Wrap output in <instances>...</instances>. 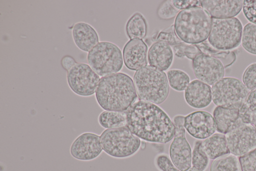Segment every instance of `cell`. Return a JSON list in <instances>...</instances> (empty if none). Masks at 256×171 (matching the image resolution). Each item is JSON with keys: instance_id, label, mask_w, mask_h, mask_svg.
Here are the masks:
<instances>
[{"instance_id": "cell-29", "label": "cell", "mask_w": 256, "mask_h": 171, "mask_svg": "<svg viewBox=\"0 0 256 171\" xmlns=\"http://www.w3.org/2000/svg\"><path fill=\"white\" fill-rule=\"evenodd\" d=\"M210 159L202 147V140H196L194 143L192 153V166L201 171H204L208 167Z\"/></svg>"}, {"instance_id": "cell-12", "label": "cell", "mask_w": 256, "mask_h": 171, "mask_svg": "<svg viewBox=\"0 0 256 171\" xmlns=\"http://www.w3.org/2000/svg\"><path fill=\"white\" fill-rule=\"evenodd\" d=\"M192 69L196 77L208 85H212L224 78V67L218 59L202 53L192 60Z\"/></svg>"}, {"instance_id": "cell-18", "label": "cell", "mask_w": 256, "mask_h": 171, "mask_svg": "<svg viewBox=\"0 0 256 171\" xmlns=\"http://www.w3.org/2000/svg\"><path fill=\"white\" fill-rule=\"evenodd\" d=\"M72 36L77 47L86 52H88L99 42V37L96 30L86 22L76 23L72 30Z\"/></svg>"}, {"instance_id": "cell-19", "label": "cell", "mask_w": 256, "mask_h": 171, "mask_svg": "<svg viewBox=\"0 0 256 171\" xmlns=\"http://www.w3.org/2000/svg\"><path fill=\"white\" fill-rule=\"evenodd\" d=\"M173 60V52L168 44L157 41L150 47L148 53V60L150 66L161 71L168 70Z\"/></svg>"}, {"instance_id": "cell-23", "label": "cell", "mask_w": 256, "mask_h": 171, "mask_svg": "<svg viewBox=\"0 0 256 171\" xmlns=\"http://www.w3.org/2000/svg\"><path fill=\"white\" fill-rule=\"evenodd\" d=\"M98 122L104 128L112 129L126 126V114L124 112L104 111L98 116Z\"/></svg>"}, {"instance_id": "cell-30", "label": "cell", "mask_w": 256, "mask_h": 171, "mask_svg": "<svg viewBox=\"0 0 256 171\" xmlns=\"http://www.w3.org/2000/svg\"><path fill=\"white\" fill-rule=\"evenodd\" d=\"M172 49L177 57L180 58L186 57L192 60L198 55L201 53L196 45L186 43H182L173 46Z\"/></svg>"}, {"instance_id": "cell-34", "label": "cell", "mask_w": 256, "mask_h": 171, "mask_svg": "<svg viewBox=\"0 0 256 171\" xmlns=\"http://www.w3.org/2000/svg\"><path fill=\"white\" fill-rule=\"evenodd\" d=\"M241 171H256V148L238 157Z\"/></svg>"}, {"instance_id": "cell-11", "label": "cell", "mask_w": 256, "mask_h": 171, "mask_svg": "<svg viewBox=\"0 0 256 171\" xmlns=\"http://www.w3.org/2000/svg\"><path fill=\"white\" fill-rule=\"evenodd\" d=\"M230 153L240 157L256 148V129L254 125L240 119L226 134Z\"/></svg>"}, {"instance_id": "cell-25", "label": "cell", "mask_w": 256, "mask_h": 171, "mask_svg": "<svg viewBox=\"0 0 256 171\" xmlns=\"http://www.w3.org/2000/svg\"><path fill=\"white\" fill-rule=\"evenodd\" d=\"M196 45L201 53L211 56L218 59H220L222 61V63L224 67L231 65L236 60V54L234 52L216 49L209 43L204 42Z\"/></svg>"}, {"instance_id": "cell-22", "label": "cell", "mask_w": 256, "mask_h": 171, "mask_svg": "<svg viewBox=\"0 0 256 171\" xmlns=\"http://www.w3.org/2000/svg\"><path fill=\"white\" fill-rule=\"evenodd\" d=\"M126 31L130 40L144 39L146 35L147 25L143 16L139 13H134L128 20Z\"/></svg>"}, {"instance_id": "cell-21", "label": "cell", "mask_w": 256, "mask_h": 171, "mask_svg": "<svg viewBox=\"0 0 256 171\" xmlns=\"http://www.w3.org/2000/svg\"><path fill=\"white\" fill-rule=\"evenodd\" d=\"M202 147L210 159L214 160L230 154L225 134L214 133L202 140Z\"/></svg>"}, {"instance_id": "cell-40", "label": "cell", "mask_w": 256, "mask_h": 171, "mask_svg": "<svg viewBox=\"0 0 256 171\" xmlns=\"http://www.w3.org/2000/svg\"><path fill=\"white\" fill-rule=\"evenodd\" d=\"M254 125L256 129V122L254 124Z\"/></svg>"}, {"instance_id": "cell-3", "label": "cell", "mask_w": 256, "mask_h": 171, "mask_svg": "<svg viewBox=\"0 0 256 171\" xmlns=\"http://www.w3.org/2000/svg\"><path fill=\"white\" fill-rule=\"evenodd\" d=\"M174 26L176 34L182 41L196 45L208 37L212 18L202 7H194L179 12Z\"/></svg>"}, {"instance_id": "cell-4", "label": "cell", "mask_w": 256, "mask_h": 171, "mask_svg": "<svg viewBox=\"0 0 256 171\" xmlns=\"http://www.w3.org/2000/svg\"><path fill=\"white\" fill-rule=\"evenodd\" d=\"M134 83L139 98L156 105L168 98L170 86L166 73L150 65L136 71Z\"/></svg>"}, {"instance_id": "cell-20", "label": "cell", "mask_w": 256, "mask_h": 171, "mask_svg": "<svg viewBox=\"0 0 256 171\" xmlns=\"http://www.w3.org/2000/svg\"><path fill=\"white\" fill-rule=\"evenodd\" d=\"M239 107L216 106L213 111L216 131L226 134L240 119Z\"/></svg>"}, {"instance_id": "cell-6", "label": "cell", "mask_w": 256, "mask_h": 171, "mask_svg": "<svg viewBox=\"0 0 256 171\" xmlns=\"http://www.w3.org/2000/svg\"><path fill=\"white\" fill-rule=\"evenodd\" d=\"M88 64L100 77L118 73L123 66L120 49L108 41L98 42L87 55Z\"/></svg>"}, {"instance_id": "cell-24", "label": "cell", "mask_w": 256, "mask_h": 171, "mask_svg": "<svg viewBox=\"0 0 256 171\" xmlns=\"http://www.w3.org/2000/svg\"><path fill=\"white\" fill-rule=\"evenodd\" d=\"M239 117L244 123L254 125L256 122V88L249 92L240 108Z\"/></svg>"}, {"instance_id": "cell-15", "label": "cell", "mask_w": 256, "mask_h": 171, "mask_svg": "<svg viewBox=\"0 0 256 171\" xmlns=\"http://www.w3.org/2000/svg\"><path fill=\"white\" fill-rule=\"evenodd\" d=\"M148 46L141 39L129 40L123 49V60L126 66L130 70L137 71L146 66Z\"/></svg>"}, {"instance_id": "cell-31", "label": "cell", "mask_w": 256, "mask_h": 171, "mask_svg": "<svg viewBox=\"0 0 256 171\" xmlns=\"http://www.w3.org/2000/svg\"><path fill=\"white\" fill-rule=\"evenodd\" d=\"M179 11L174 7L172 1H165L162 3L158 7L157 15L160 19L168 20L176 16Z\"/></svg>"}, {"instance_id": "cell-1", "label": "cell", "mask_w": 256, "mask_h": 171, "mask_svg": "<svg viewBox=\"0 0 256 171\" xmlns=\"http://www.w3.org/2000/svg\"><path fill=\"white\" fill-rule=\"evenodd\" d=\"M126 114L127 127L140 139L166 143L173 139L174 123L157 105L140 100L135 102Z\"/></svg>"}, {"instance_id": "cell-26", "label": "cell", "mask_w": 256, "mask_h": 171, "mask_svg": "<svg viewBox=\"0 0 256 171\" xmlns=\"http://www.w3.org/2000/svg\"><path fill=\"white\" fill-rule=\"evenodd\" d=\"M210 171H241L238 158L230 153L218 157L214 160Z\"/></svg>"}, {"instance_id": "cell-33", "label": "cell", "mask_w": 256, "mask_h": 171, "mask_svg": "<svg viewBox=\"0 0 256 171\" xmlns=\"http://www.w3.org/2000/svg\"><path fill=\"white\" fill-rule=\"evenodd\" d=\"M174 29V26L172 25L166 30L161 31L158 34L156 40L173 46L183 43L177 36Z\"/></svg>"}, {"instance_id": "cell-14", "label": "cell", "mask_w": 256, "mask_h": 171, "mask_svg": "<svg viewBox=\"0 0 256 171\" xmlns=\"http://www.w3.org/2000/svg\"><path fill=\"white\" fill-rule=\"evenodd\" d=\"M184 126L190 135L198 140H204L216 131L213 116L202 110L194 111L185 116Z\"/></svg>"}, {"instance_id": "cell-38", "label": "cell", "mask_w": 256, "mask_h": 171, "mask_svg": "<svg viewBox=\"0 0 256 171\" xmlns=\"http://www.w3.org/2000/svg\"><path fill=\"white\" fill-rule=\"evenodd\" d=\"M76 64L74 59L68 55L64 56L61 60L62 66L68 72Z\"/></svg>"}, {"instance_id": "cell-17", "label": "cell", "mask_w": 256, "mask_h": 171, "mask_svg": "<svg viewBox=\"0 0 256 171\" xmlns=\"http://www.w3.org/2000/svg\"><path fill=\"white\" fill-rule=\"evenodd\" d=\"M184 97L190 107L196 109L204 108L212 101L211 87L199 80H193L185 89Z\"/></svg>"}, {"instance_id": "cell-16", "label": "cell", "mask_w": 256, "mask_h": 171, "mask_svg": "<svg viewBox=\"0 0 256 171\" xmlns=\"http://www.w3.org/2000/svg\"><path fill=\"white\" fill-rule=\"evenodd\" d=\"M200 6L212 18L227 19L235 17L242 11V0H202Z\"/></svg>"}, {"instance_id": "cell-10", "label": "cell", "mask_w": 256, "mask_h": 171, "mask_svg": "<svg viewBox=\"0 0 256 171\" xmlns=\"http://www.w3.org/2000/svg\"><path fill=\"white\" fill-rule=\"evenodd\" d=\"M100 76L86 63H77L67 73L68 84L76 94L88 97L94 95L100 80Z\"/></svg>"}, {"instance_id": "cell-28", "label": "cell", "mask_w": 256, "mask_h": 171, "mask_svg": "<svg viewBox=\"0 0 256 171\" xmlns=\"http://www.w3.org/2000/svg\"><path fill=\"white\" fill-rule=\"evenodd\" d=\"M241 44L248 53L256 55V24L248 23L243 28Z\"/></svg>"}, {"instance_id": "cell-8", "label": "cell", "mask_w": 256, "mask_h": 171, "mask_svg": "<svg viewBox=\"0 0 256 171\" xmlns=\"http://www.w3.org/2000/svg\"><path fill=\"white\" fill-rule=\"evenodd\" d=\"M211 89L212 101L216 106L240 108L249 93L242 81L232 77L222 78Z\"/></svg>"}, {"instance_id": "cell-39", "label": "cell", "mask_w": 256, "mask_h": 171, "mask_svg": "<svg viewBox=\"0 0 256 171\" xmlns=\"http://www.w3.org/2000/svg\"><path fill=\"white\" fill-rule=\"evenodd\" d=\"M186 171H201V170L193 166H192L190 168H188V169H187Z\"/></svg>"}, {"instance_id": "cell-27", "label": "cell", "mask_w": 256, "mask_h": 171, "mask_svg": "<svg viewBox=\"0 0 256 171\" xmlns=\"http://www.w3.org/2000/svg\"><path fill=\"white\" fill-rule=\"evenodd\" d=\"M166 76L169 86L177 91L185 90L190 83V77L180 70L171 69L167 72Z\"/></svg>"}, {"instance_id": "cell-5", "label": "cell", "mask_w": 256, "mask_h": 171, "mask_svg": "<svg viewBox=\"0 0 256 171\" xmlns=\"http://www.w3.org/2000/svg\"><path fill=\"white\" fill-rule=\"evenodd\" d=\"M100 140L104 152L117 158L134 155L141 145L140 139L127 126L105 129L100 135Z\"/></svg>"}, {"instance_id": "cell-9", "label": "cell", "mask_w": 256, "mask_h": 171, "mask_svg": "<svg viewBox=\"0 0 256 171\" xmlns=\"http://www.w3.org/2000/svg\"><path fill=\"white\" fill-rule=\"evenodd\" d=\"M184 116L177 115L173 118L175 132L169 148L170 159L180 171H186L192 166V150L186 137Z\"/></svg>"}, {"instance_id": "cell-2", "label": "cell", "mask_w": 256, "mask_h": 171, "mask_svg": "<svg viewBox=\"0 0 256 171\" xmlns=\"http://www.w3.org/2000/svg\"><path fill=\"white\" fill-rule=\"evenodd\" d=\"M95 96L104 110L124 112L136 102L137 93L132 79L124 73H116L100 79Z\"/></svg>"}, {"instance_id": "cell-7", "label": "cell", "mask_w": 256, "mask_h": 171, "mask_svg": "<svg viewBox=\"0 0 256 171\" xmlns=\"http://www.w3.org/2000/svg\"><path fill=\"white\" fill-rule=\"evenodd\" d=\"M242 30V23L238 18H212L208 43L220 50H232L241 43Z\"/></svg>"}, {"instance_id": "cell-32", "label": "cell", "mask_w": 256, "mask_h": 171, "mask_svg": "<svg viewBox=\"0 0 256 171\" xmlns=\"http://www.w3.org/2000/svg\"><path fill=\"white\" fill-rule=\"evenodd\" d=\"M242 82L249 91L256 88V63L250 64L246 68L242 76Z\"/></svg>"}, {"instance_id": "cell-13", "label": "cell", "mask_w": 256, "mask_h": 171, "mask_svg": "<svg viewBox=\"0 0 256 171\" xmlns=\"http://www.w3.org/2000/svg\"><path fill=\"white\" fill-rule=\"evenodd\" d=\"M103 149L100 135L92 132H84L77 136L70 148V155L75 159L90 161L97 158Z\"/></svg>"}, {"instance_id": "cell-36", "label": "cell", "mask_w": 256, "mask_h": 171, "mask_svg": "<svg viewBox=\"0 0 256 171\" xmlns=\"http://www.w3.org/2000/svg\"><path fill=\"white\" fill-rule=\"evenodd\" d=\"M242 12L251 23L256 24V0L242 1Z\"/></svg>"}, {"instance_id": "cell-37", "label": "cell", "mask_w": 256, "mask_h": 171, "mask_svg": "<svg viewBox=\"0 0 256 171\" xmlns=\"http://www.w3.org/2000/svg\"><path fill=\"white\" fill-rule=\"evenodd\" d=\"M172 2L174 7L178 10H183L190 8L200 6V1H172Z\"/></svg>"}, {"instance_id": "cell-35", "label": "cell", "mask_w": 256, "mask_h": 171, "mask_svg": "<svg viewBox=\"0 0 256 171\" xmlns=\"http://www.w3.org/2000/svg\"><path fill=\"white\" fill-rule=\"evenodd\" d=\"M154 163L160 171H180L174 165L168 156L164 154L157 155Z\"/></svg>"}]
</instances>
